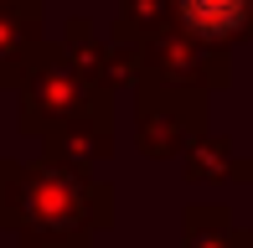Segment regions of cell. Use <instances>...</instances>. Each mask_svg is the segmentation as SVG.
<instances>
[{"instance_id":"obj_1","label":"cell","mask_w":253,"mask_h":248,"mask_svg":"<svg viewBox=\"0 0 253 248\" xmlns=\"http://www.w3.org/2000/svg\"><path fill=\"white\" fill-rule=\"evenodd\" d=\"M181 16V26L202 41V47H227L238 31L248 26V5L253 0H170Z\"/></svg>"}]
</instances>
